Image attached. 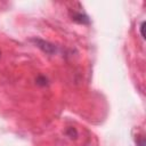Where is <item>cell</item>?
Instances as JSON below:
<instances>
[{
	"label": "cell",
	"instance_id": "obj_1",
	"mask_svg": "<svg viewBox=\"0 0 146 146\" xmlns=\"http://www.w3.org/2000/svg\"><path fill=\"white\" fill-rule=\"evenodd\" d=\"M72 19H73L74 22L80 23V24H88V23H89L88 16L83 15L82 13H74V14L72 15Z\"/></svg>",
	"mask_w": 146,
	"mask_h": 146
}]
</instances>
